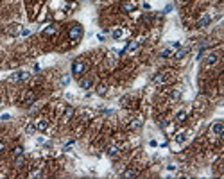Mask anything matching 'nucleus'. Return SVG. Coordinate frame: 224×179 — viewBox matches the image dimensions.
Segmentation results:
<instances>
[{
	"instance_id": "1",
	"label": "nucleus",
	"mask_w": 224,
	"mask_h": 179,
	"mask_svg": "<svg viewBox=\"0 0 224 179\" xmlns=\"http://www.w3.org/2000/svg\"><path fill=\"white\" fill-rule=\"evenodd\" d=\"M83 25H79V24H74L72 27L68 29V38L72 39V41H77V39H81L83 38Z\"/></svg>"
},
{
	"instance_id": "2",
	"label": "nucleus",
	"mask_w": 224,
	"mask_h": 179,
	"mask_svg": "<svg viewBox=\"0 0 224 179\" xmlns=\"http://www.w3.org/2000/svg\"><path fill=\"white\" fill-rule=\"evenodd\" d=\"M29 77H31L29 72H14L13 75H9V82H11V84H18V82L29 81Z\"/></svg>"
},
{
	"instance_id": "3",
	"label": "nucleus",
	"mask_w": 224,
	"mask_h": 179,
	"mask_svg": "<svg viewBox=\"0 0 224 179\" xmlns=\"http://www.w3.org/2000/svg\"><path fill=\"white\" fill-rule=\"evenodd\" d=\"M84 70H86V65H84L83 61L75 59V61L72 63V75H75V77H81V75L84 74Z\"/></svg>"
},
{
	"instance_id": "4",
	"label": "nucleus",
	"mask_w": 224,
	"mask_h": 179,
	"mask_svg": "<svg viewBox=\"0 0 224 179\" xmlns=\"http://www.w3.org/2000/svg\"><path fill=\"white\" fill-rule=\"evenodd\" d=\"M92 84H93V79H92V77H79V86H81L83 90H90Z\"/></svg>"
},
{
	"instance_id": "5",
	"label": "nucleus",
	"mask_w": 224,
	"mask_h": 179,
	"mask_svg": "<svg viewBox=\"0 0 224 179\" xmlns=\"http://www.w3.org/2000/svg\"><path fill=\"white\" fill-rule=\"evenodd\" d=\"M212 133L213 134H217V136H222V133H224V124L222 122H215L212 125Z\"/></svg>"
},
{
	"instance_id": "6",
	"label": "nucleus",
	"mask_w": 224,
	"mask_h": 179,
	"mask_svg": "<svg viewBox=\"0 0 224 179\" xmlns=\"http://www.w3.org/2000/svg\"><path fill=\"white\" fill-rule=\"evenodd\" d=\"M34 100H36V95H34V92H27V93L24 95V104H25V106H31Z\"/></svg>"
},
{
	"instance_id": "7",
	"label": "nucleus",
	"mask_w": 224,
	"mask_h": 179,
	"mask_svg": "<svg viewBox=\"0 0 224 179\" xmlns=\"http://www.w3.org/2000/svg\"><path fill=\"white\" fill-rule=\"evenodd\" d=\"M136 49H138V41H136V39H133V41L127 43V47L124 49V52H125V54H131V52H135Z\"/></svg>"
},
{
	"instance_id": "8",
	"label": "nucleus",
	"mask_w": 224,
	"mask_h": 179,
	"mask_svg": "<svg viewBox=\"0 0 224 179\" xmlns=\"http://www.w3.org/2000/svg\"><path fill=\"white\" fill-rule=\"evenodd\" d=\"M56 32H57V27H56L54 24H52V25H47V27L43 29V34H45V36H54Z\"/></svg>"
},
{
	"instance_id": "9",
	"label": "nucleus",
	"mask_w": 224,
	"mask_h": 179,
	"mask_svg": "<svg viewBox=\"0 0 224 179\" xmlns=\"http://www.w3.org/2000/svg\"><path fill=\"white\" fill-rule=\"evenodd\" d=\"M106 152H108V156H117L118 152H120V147H118V145H109V147L106 149Z\"/></svg>"
},
{
	"instance_id": "10",
	"label": "nucleus",
	"mask_w": 224,
	"mask_h": 179,
	"mask_svg": "<svg viewBox=\"0 0 224 179\" xmlns=\"http://www.w3.org/2000/svg\"><path fill=\"white\" fill-rule=\"evenodd\" d=\"M217 61H219L217 54H208V56H206V65H208V66H210V65H215Z\"/></svg>"
},
{
	"instance_id": "11",
	"label": "nucleus",
	"mask_w": 224,
	"mask_h": 179,
	"mask_svg": "<svg viewBox=\"0 0 224 179\" xmlns=\"http://www.w3.org/2000/svg\"><path fill=\"white\" fill-rule=\"evenodd\" d=\"M136 176H138V170H136V168H127V170L124 172V177H125V179L136 177Z\"/></svg>"
},
{
	"instance_id": "12",
	"label": "nucleus",
	"mask_w": 224,
	"mask_h": 179,
	"mask_svg": "<svg viewBox=\"0 0 224 179\" xmlns=\"http://www.w3.org/2000/svg\"><path fill=\"white\" fill-rule=\"evenodd\" d=\"M133 9H135V4H133V2H124V4H122V11L124 13H131Z\"/></svg>"
},
{
	"instance_id": "13",
	"label": "nucleus",
	"mask_w": 224,
	"mask_h": 179,
	"mask_svg": "<svg viewBox=\"0 0 224 179\" xmlns=\"http://www.w3.org/2000/svg\"><path fill=\"white\" fill-rule=\"evenodd\" d=\"M210 20H212V18H210V14H205V16H203V18L197 22V25H199V27H205V25L210 24Z\"/></svg>"
},
{
	"instance_id": "14",
	"label": "nucleus",
	"mask_w": 224,
	"mask_h": 179,
	"mask_svg": "<svg viewBox=\"0 0 224 179\" xmlns=\"http://www.w3.org/2000/svg\"><path fill=\"white\" fill-rule=\"evenodd\" d=\"M38 131H47V127H49V122L47 120H40V122L36 124Z\"/></svg>"
},
{
	"instance_id": "15",
	"label": "nucleus",
	"mask_w": 224,
	"mask_h": 179,
	"mask_svg": "<svg viewBox=\"0 0 224 179\" xmlns=\"http://www.w3.org/2000/svg\"><path fill=\"white\" fill-rule=\"evenodd\" d=\"M68 82H70V75L65 74L61 79H59V86H68Z\"/></svg>"
},
{
	"instance_id": "16",
	"label": "nucleus",
	"mask_w": 224,
	"mask_h": 179,
	"mask_svg": "<svg viewBox=\"0 0 224 179\" xmlns=\"http://www.w3.org/2000/svg\"><path fill=\"white\" fill-rule=\"evenodd\" d=\"M111 36H113V39H120V38L124 36V31H122V29H115V31L111 32Z\"/></svg>"
},
{
	"instance_id": "17",
	"label": "nucleus",
	"mask_w": 224,
	"mask_h": 179,
	"mask_svg": "<svg viewBox=\"0 0 224 179\" xmlns=\"http://www.w3.org/2000/svg\"><path fill=\"white\" fill-rule=\"evenodd\" d=\"M138 127H142V118H136V120H133L129 125V129H138Z\"/></svg>"
},
{
	"instance_id": "18",
	"label": "nucleus",
	"mask_w": 224,
	"mask_h": 179,
	"mask_svg": "<svg viewBox=\"0 0 224 179\" xmlns=\"http://www.w3.org/2000/svg\"><path fill=\"white\" fill-rule=\"evenodd\" d=\"M97 93H99V95H106V93H108V86L104 84V82L97 86Z\"/></svg>"
},
{
	"instance_id": "19",
	"label": "nucleus",
	"mask_w": 224,
	"mask_h": 179,
	"mask_svg": "<svg viewBox=\"0 0 224 179\" xmlns=\"http://www.w3.org/2000/svg\"><path fill=\"white\" fill-rule=\"evenodd\" d=\"M22 154H24V147H22V145L14 147V150H13V158H16V156H22Z\"/></svg>"
},
{
	"instance_id": "20",
	"label": "nucleus",
	"mask_w": 224,
	"mask_h": 179,
	"mask_svg": "<svg viewBox=\"0 0 224 179\" xmlns=\"http://www.w3.org/2000/svg\"><path fill=\"white\" fill-rule=\"evenodd\" d=\"M72 115H74V108H72V106H68V108H67V111H65V120H70V118H72Z\"/></svg>"
},
{
	"instance_id": "21",
	"label": "nucleus",
	"mask_w": 224,
	"mask_h": 179,
	"mask_svg": "<svg viewBox=\"0 0 224 179\" xmlns=\"http://www.w3.org/2000/svg\"><path fill=\"white\" fill-rule=\"evenodd\" d=\"M24 154L22 156H16V158H14V165H16V167H22V165H24Z\"/></svg>"
},
{
	"instance_id": "22",
	"label": "nucleus",
	"mask_w": 224,
	"mask_h": 179,
	"mask_svg": "<svg viewBox=\"0 0 224 179\" xmlns=\"http://www.w3.org/2000/svg\"><path fill=\"white\" fill-rule=\"evenodd\" d=\"M185 118H187V113L185 111H179L176 115V120H178V122H185Z\"/></svg>"
},
{
	"instance_id": "23",
	"label": "nucleus",
	"mask_w": 224,
	"mask_h": 179,
	"mask_svg": "<svg viewBox=\"0 0 224 179\" xmlns=\"http://www.w3.org/2000/svg\"><path fill=\"white\" fill-rule=\"evenodd\" d=\"M163 77H165V74H163V72H160V74L156 75V77H154L152 81H154V82H162V81H163Z\"/></svg>"
},
{
	"instance_id": "24",
	"label": "nucleus",
	"mask_w": 224,
	"mask_h": 179,
	"mask_svg": "<svg viewBox=\"0 0 224 179\" xmlns=\"http://www.w3.org/2000/svg\"><path fill=\"white\" fill-rule=\"evenodd\" d=\"M34 131H36V125H27V129H25V133H27V134H32Z\"/></svg>"
},
{
	"instance_id": "25",
	"label": "nucleus",
	"mask_w": 224,
	"mask_h": 179,
	"mask_svg": "<svg viewBox=\"0 0 224 179\" xmlns=\"http://www.w3.org/2000/svg\"><path fill=\"white\" fill-rule=\"evenodd\" d=\"M176 142H185V136H183V134L176 136Z\"/></svg>"
},
{
	"instance_id": "26",
	"label": "nucleus",
	"mask_w": 224,
	"mask_h": 179,
	"mask_svg": "<svg viewBox=\"0 0 224 179\" xmlns=\"http://www.w3.org/2000/svg\"><path fill=\"white\" fill-rule=\"evenodd\" d=\"M6 150V142H0V152H4Z\"/></svg>"
},
{
	"instance_id": "27",
	"label": "nucleus",
	"mask_w": 224,
	"mask_h": 179,
	"mask_svg": "<svg viewBox=\"0 0 224 179\" xmlns=\"http://www.w3.org/2000/svg\"><path fill=\"white\" fill-rule=\"evenodd\" d=\"M179 95H181L179 92H174V93H172V99H174V100H176V99H179Z\"/></svg>"
}]
</instances>
